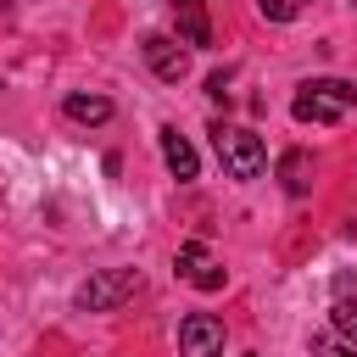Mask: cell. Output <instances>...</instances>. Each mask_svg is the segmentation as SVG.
Wrapping results in <instances>:
<instances>
[{
	"mask_svg": "<svg viewBox=\"0 0 357 357\" xmlns=\"http://www.w3.org/2000/svg\"><path fill=\"white\" fill-rule=\"evenodd\" d=\"M351 106H357V89L346 78H307L296 89V100H290L296 123H340Z\"/></svg>",
	"mask_w": 357,
	"mask_h": 357,
	"instance_id": "6da1fadb",
	"label": "cell"
},
{
	"mask_svg": "<svg viewBox=\"0 0 357 357\" xmlns=\"http://www.w3.org/2000/svg\"><path fill=\"white\" fill-rule=\"evenodd\" d=\"M162 162H167V173H173L178 184H190V178L201 173V162H195V145H190V139L173 128V123L162 128Z\"/></svg>",
	"mask_w": 357,
	"mask_h": 357,
	"instance_id": "52a82bcc",
	"label": "cell"
},
{
	"mask_svg": "<svg viewBox=\"0 0 357 357\" xmlns=\"http://www.w3.org/2000/svg\"><path fill=\"white\" fill-rule=\"evenodd\" d=\"M134 290H139V268H106V273H89V279L78 284V307H84V312H112V307H123Z\"/></svg>",
	"mask_w": 357,
	"mask_h": 357,
	"instance_id": "3957f363",
	"label": "cell"
},
{
	"mask_svg": "<svg viewBox=\"0 0 357 357\" xmlns=\"http://www.w3.org/2000/svg\"><path fill=\"white\" fill-rule=\"evenodd\" d=\"M329 329H340V335L357 346V284H351V279H340V290H335V307H329Z\"/></svg>",
	"mask_w": 357,
	"mask_h": 357,
	"instance_id": "9c48e42d",
	"label": "cell"
},
{
	"mask_svg": "<svg viewBox=\"0 0 357 357\" xmlns=\"http://www.w3.org/2000/svg\"><path fill=\"white\" fill-rule=\"evenodd\" d=\"M257 11H262L268 22H290V17H296V0H257Z\"/></svg>",
	"mask_w": 357,
	"mask_h": 357,
	"instance_id": "4fadbf2b",
	"label": "cell"
},
{
	"mask_svg": "<svg viewBox=\"0 0 357 357\" xmlns=\"http://www.w3.org/2000/svg\"><path fill=\"white\" fill-rule=\"evenodd\" d=\"M279 173H284V190H290V195H307V156H301V151H284Z\"/></svg>",
	"mask_w": 357,
	"mask_h": 357,
	"instance_id": "7c38bea8",
	"label": "cell"
},
{
	"mask_svg": "<svg viewBox=\"0 0 357 357\" xmlns=\"http://www.w3.org/2000/svg\"><path fill=\"white\" fill-rule=\"evenodd\" d=\"M195 290H223V262L201 245V240H190V245H178V262H173Z\"/></svg>",
	"mask_w": 357,
	"mask_h": 357,
	"instance_id": "8992f818",
	"label": "cell"
},
{
	"mask_svg": "<svg viewBox=\"0 0 357 357\" xmlns=\"http://www.w3.org/2000/svg\"><path fill=\"white\" fill-rule=\"evenodd\" d=\"M212 151H218V162H223L229 178H257V173L268 167L262 134H251V128H240V123H218V128H212Z\"/></svg>",
	"mask_w": 357,
	"mask_h": 357,
	"instance_id": "7a4b0ae2",
	"label": "cell"
},
{
	"mask_svg": "<svg viewBox=\"0 0 357 357\" xmlns=\"http://www.w3.org/2000/svg\"><path fill=\"white\" fill-rule=\"evenodd\" d=\"M178 357H223V318L190 312L178 324Z\"/></svg>",
	"mask_w": 357,
	"mask_h": 357,
	"instance_id": "277c9868",
	"label": "cell"
},
{
	"mask_svg": "<svg viewBox=\"0 0 357 357\" xmlns=\"http://www.w3.org/2000/svg\"><path fill=\"white\" fill-rule=\"evenodd\" d=\"M173 11H178V39L184 45H212V28H206L201 0H173Z\"/></svg>",
	"mask_w": 357,
	"mask_h": 357,
	"instance_id": "30bf717a",
	"label": "cell"
},
{
	"mask_svg": "<svg viewBox=\"0 0 357 357\" xmlns=\"http://www.w3.org/2000/svg\"><path fill=\"white\" fill-rule=\"evenodd\" d=\"M307 346H312V357H357V346H351L340 329H318Z\"/></svg>",
	"mask_w": 357,
	"mask_h": 357,
	"instance_id": "8fae6325",
	"label": "cell"
},
{
	"mask_svg": "<svg viewBox=\"0 0 357 357\" xmlns=\"http://www.w3.org/2000/svg\"><path fill=\"white\" fill-rule=\"evenodd\" d=\"M61 117L67 123H84V128H100V123H112V100L106 95H67L61 100Z\"/></svg>",
	"mask_w": 357,
	"mask_h": 357,
	"instance_id": "ba28073f",
	"label": "cell"
},
{
	"mask_svg": "<svg viewBox=\"0 0 357 357\" xmlns=\"http://www.w3.org/2000/svg\"><path fill=\"white\" fill-rule=\"evenodd\" d=\"M145 67L162 78V84H178L190 56H184V39H167V33H145Z\"/></svg>",
	"mask_w": 357,
	"mask_h": 357,
	"instance_id": "5b68a950",
	"label": "cell"
}]
</instances>
